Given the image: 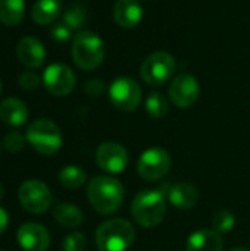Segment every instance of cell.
<instances>
[{"instance_id": "6da1fadb", "label": "cell", "mask_w": 250, "mask_h": 251, "mask_svg": "<svg viewBox=\"0 0 250 251\" xmlns=\"http://www.w3.org/2000/svg\"><path fill=\"white\" fill-rule=\"evenodd\" d=\"M122 184L111 176H96L87 187V197L91 207L100 215H113L124 201Z\"/></svg>"}, {"instance_id": "7a4b0ae2", "label": "cell", "mask_w": 250, "mask_h": 251, "mask_svg": "<svg viewBox=\"0 0 250 251\" xmlns=\"http://www.w3.org/2000/svg\"><path fill=\"white\" fill-rule=\"evenodd\" d=\"M131 213L136 222L143 228L158 226L167 215V197L158 190L139 193L131 204Z\"/></svg>"}, {"instance_id": "3957f363", "label": "cell", "mask_w": 250, "mask_h": 251, "mask_svg": "<svg viewBox=\"0 0 250 251\" xmlns=\"http://www.w3.org/2000/svg\"><path fill=\"white\" fill-rule=\"evenodd\" d=\"M136 229L125 219H109L96 231V244L100 251H127L134 243Z\"/></svg>"}, {"instance_id": "277c9868", "label": "cell", "mask_w": 250, "mask_h": 251, "mask_svg": "<svg viewBox=\"0 0 250 251\" xmlns=\"http://www.w3.org/2000/svg\"><path fill=\"white\" fill-rule=\"evenodd\" d=\"M105 53V43L97 34L91 31H81L74 37L72 59L78 68L84 71L96 69L103 62Z\"/></svg>"}, {"instance_id": "5b68a950", "label": "cell", "mask_w": 250, "mask_h": 251, "mask_svg": "<svg viewBox=\"0 0 250 251\" xmlns=\"http://www.w3.org/2000/svg\"><path fill=\"white\" fill-rule=\"evenodd\" d=\"M27 141L35 151L44 156L57 153L62 147V134L59 126L50 119H37L27 128Z\"/></svg>"}, {"instance_id": "8992f818", "label": "cell", "mask_w": 250, "mask_h": 251, "mask_svg": "<svg viewBox=\"0 0 250 251\" xmlns=\"http://www.w3.org/2000/svg\"><path fill=\"white\" fill-rule=\"evenodd\" d=\"M175 72V60L167 51H155L149 54L140 68L143 81L149 85L158 87L165 84Z\"/></svg>"}, {"instance_id": "52a82bcc", "label": "cell", "mask_w": 250, "mask_h": 251, "mask_svg": "<svg viewBox=\"0 0 250 251\" xmlns=\"http://www.w3.org/2000/svg\"><path fill=\"white\" fill-rule=\"evenodd\" d=\"M18 199L22 207L34 215L44 213L53 203L52 193L49 187L40 179H28L25 181L18 191Z\"/></svg>"}, {"instance_id": "ba28073f", "label": "cell", "mask_w": 250, "mask_h": 251, "mask_svg": "<svg viewBox=\"0 0 250 251\" xmlns=\"http://www.w3.org/2000/svg\"><path fill=\"white\" fill-rule=\"evenodd\" d=\"M109 99L116 109L122 112H133L141 101V88L134 79L121 76L111 84Z\"/></svg>"}, {"instance_id": "9c48e42d", "label": "cell", "mask_w": 250, "mask_h": 251, "mask_svg": "<svg viewBox=\"0 0 250 251\" xmlns=\"http://www.w3.org/2000/svg\"><path fill=\"white\" fill-rule=\"evenodd\" d=\"M169 168H171V156L167 150L159 147L149 149L144 153H141L137 163L139 175L150 182L162 179L168 174Z\"/></svg>"}, {"instance_id": "30bf717a", "label": "cell", "mask_w": 250, "mask_h": 251, "mask_svg": "<svg viewBox=\"0 0 250 251\" xmlns=\"http://www.w3.org/2000/svg\"><path fill=\"white\" fill-rule=\"evenodd\" d=\"M43 84L50 94L63 97L71 94L75 88V74L68 65L53 63L44 71Z\"/></svg>"}, {"instance_id": "8fae6325", "label": "cell", "mask_w": 250, "mask_h": 251, "mask_svg": "<svg viewBox=\"0 0 250 251\" xmlns=\"http://www.w3.org/2000/svg\"><path fill=\"white\" fill-rule=\"evenodd\" d=\"M96 162L99 168L108 174H121L128 165V153L124 146L118 143H102L96 150Z\"/></svg>"}, {"instance_id": "7c38bea8", "label": "cell", "mask_w": 250, "mask_h": 251, "mask_svg": "<svg viewBox=\"0 0 250 251\" xmlns=\"http://www.w3.org/2000/svg\"><path fill=\"white\" fill-rule=\"evenodd\" d=\"M199 82L193 75L181 74L174 78L169 87V99L177 107H190L199 99Z\"/></svg>"}, {"instance_id": "4fadbf2b", "label": "cell", "mask_w": 250, "mask_h": 251, "mask_svg": "<svg viewBox=\"0 0 250 251\" xmlns=\"http://www.w3.org/2000/svg\"><path fill=\"white\" fill-rule=\"evenodd\" d=\"M16 240L21 249L25 251H46L50 246V234L40 224H24L18 232Z\"/></svg>"}, {"instance_id": "5bb4252c", "label": "cell", "mask_w": 250, "mask_h": 251, "mask_svg": "<svg viewBox=\"0 0 250 251\" xmlns=\"http://www.w3.org/2000/svg\"><path fill=\"white\" fill-rule=\"evenodd\" d=\"M16 56L19 62L31 69L40 68L46 60V50L43 44L34 37H24L16 46Z\"/></svg>"}, {"instance_id": "9a60e30c", "label": "cell", "mask_w": 250, "mask_h": 251, "mask_svg": "<svg viewBox=\"0 0 250 251\" xmlns=\"http://www.w3.org/2000/svg\"><path fill=\"white\" fill-rule=\"evenodd\" d=\"M115 22L125 28H134L143 18V7L139 0H118L113 9Z\"/></svg>"}, {"instance_id": "2e32d148", "label": "cell", "mask_w": 250, "mask_h": 251, "mask_svg": "<svg viewBox=\"0 0 250 251\" xmlns=\"http://www.w3.org/2000/svg\"><path fill=\"white\" fill-rule=\"evenodd\" d=\"M168 201L178 209H192L197 204L200 194L197 188L189 182H178L174 184L167 193Z\"/></svg>"}, {"instance_id": "e0dca14e", "label": "cell", "mask_w": 250, "mask_h": 251, "mask_svg": "<svg viewBox=\"0 0 250 251\" xmlns=\"http://www.w3.org/2000/svg\"><path fill=\"white\" fill-rule=\"evenodd\" d=\"M224 241L221 234L214 229H200L193 232L189 240L186 251H222Z\"/></svg>"}, {"instance_id": "ac0fdd59", "label": "cell", "mask_w": 250, "mask_h": 251, "mask_svg": "<svg viewBox=\"0 0 250 251\" xmlns=\"http://www.w3.org/2000/svg\"><path fill=\"white\" fill-rule=\"evenodd\" d=\"M0 119L9 126H21L28 121V107L19 99H4L0 103Z\"/></svg>"}, {"instance_id": "d6986e66", "label": "cell", "mask_w": 250, "mask_h": 251, "mask_svg": "<svg viewBox=\"0 0 250 251\" xmlns=\"http://www.w3.org/2000/svg\"><path fill=\"white\" fill-rule=\"evenodd\" d=\"M62 12L60 0H38L31 10V18L38 25H49L55 22Z\"/></svg>"}, {"instance_id": "ffe728a7", "label": "cell", "mask_w": 250, "mask_h": 251, "mask_svg": "<svg viewBox=\"0 0 250 251\" xmlns=\"http://www.w3.org/2000/svg\"><path fill=\"white\" fill-rule=\"evenodd\" d=\"M25 15L24 0H0V22L6 26H15L22 22Z\"/></svg>"}, {"instance_id": "44dd1931", "label": "cell", "mask_w": 250, "mask_h": 251, "mask_svg": "<svg viewBox=\"0 0 250 251\" xmlns=\"http://www.w3.org/2000/svg\"><path fill=\"white\" fill-rule=\"evenodd\" d=\"M55 221L65 228H77L83 224V212L72 203H60L53 210Z\"/></svg>"}, {"instance_id": "7402d4cb", "label": "cell", "mask_w": 250, "mask_h": 251, "mask_svg": "<svg viewBox=\"0 0 250 251\" xmlns=\"http://www.w3.org/2000/svg\"><path fill=\"white\" fill-rule=\"evenodd\" d=\"M87 181V174L80 168V166H65L60 172H59V182L69 190H77L80 187H83Z\"/></svg>"}, {"instance_id": "603a6c76", "label": "cell", "mask_w": 250, "mask_h": 251, "mask_svg": "<svg viewBox=\"0 0 250 251\" xmlns=\"http://www.w3.org/2000/svg\"><path fill=\"white\" fill-rule=\"evenodd\" d=\"M146 112L155 119H161L168 113V100L162 93H152L146 100Z\"/></svg>"}, {"instance_id": "cb8c5ba5", "label": "cell", "mask_w": 250, "mask_h": 251, "mask_svg": "<svg viewBox=\"0 0 250 251\" xmlns=\"http://www.w3.org/2000/svg\"><path fill=\"white\" fill-rule=\"evenodd\" d=\"M87 21V12L85 7L81 4H71L65 12H63V24L68 25L71 29H80L84 26Z\"/></svg>"}, {"instance_id": "d4e9b609", "label": "cell", "mask_w": 250, "mask_h": 251, "mask_svg": "<svg viewBox=\"0 0 250 251\" xmlns=\"http://www.w3.org/2000/svg\"><path fill=\"white\" fill-rule=\"evenodd\" d=\"M236 225V218L230 210H220L212 218V229L218 234L230 232Z\"/></svg>"}, {"instance_id": "484cf974", "label": "cell", "mask_w": 250, "mask_h": 251, "mask_svg": "<svg viewBox=\"0 0 250 251\" xmlns=\"http://www.w3.org/2000/svg\"><path fill=\"white\" fill-rule=\"evenodd\" d=\"M25 141H27V137H24L21 132L18 131H10L4 135L3 138V146L6 150L12 151V153H18L24 149L25 146Z\"/></svg>"}, {"instance_id": "4316f807", "label": "cell", "mask_w": 250, "mask_h": 251, "mask_svg": "<svg viewBox=\"0 0 250 251\" xmlns=\"http://www.w3.org/2000/svg\"><path fill=\"white\" fill-rule=\"evenodd\" d=\"M85 237L81 232H72L65 237L62 243L63 251H84L85 249Z\"/></svg>"}, {"instance_id": "83f0119b", "label": "cell", "mask_w": 250, "mask_h": 251, "mask_svg": "<svg viewBox=\"0 0 250 251\" xmlns=\"http://www.w3.org/2000/svg\"><path fill=\"white\" fill-rule=\"evenodd\" d=\"M19 85L24 90H35L40 85V76L32 71H27L19 76Z\"/></svg>"}, {"instance_id": "f1b7e54d", "label": "cell", "mask_w": 250, "mask_h": 251, "mask_svg": "<svg viewBox=\"0 0 250 251\" xmlns=\"http://www.w3.org/2000/svg\"><path fill=\"white\" fill-rule=\"evenodd\" d=\"M71 31L72 29L68 25H65L63 22L62 24H56L52 28V38L56 40V41H66L71 37Z\"/></svg>"}, {"instance_id": "f546056e", "label": "cell", "mask_w": 250, "mask_h": 251, "mask_svg": "<svg viewBox=\"0 0 250 251\" xmlns=\"http://www.w3.org/2000/svg\"><path fill=\"white\" fill-rule=\"evenodd\" d=\"M85 91L88 93V94H96V96H99L102 91H103V88H105V85H103V82L102 81H99V79H90L87 84H85Z\"/></svg>"}, {"instance_id": "4dcf8cb0", "label": "cell", "mask_w": 250, "mask_h": 251, "mask_svg": "<svg viewBox=\"0 0 250 251\" xmlns=\"http://www.w3.org/2000/svg\"><path fill=\"white\" fill-rule=\"evenodd\" d=\"M7 225H9V215L3 207H0V235L6 231Z\"/></svg>"}, {"instance_id": "1f68e13d", "label": "cell", "mask_w": 250, "mask_h": 251, "mask_svg": "<svg viewBox=\"0 0 250 251\" xmlns=\"http://www.w3.org/2000/svg\"><path fill=\"white\" fill-rule=\"evenodd\" d=\"M3 193H4V190H3V187L0 185V200L3 199Z\"/></svg>"}, {"instance_id": "d6a6232c", "label": "cell", "mask_w": 250, "mask_h": 251, "mask_svg": "<svg viewBox=\"0 0 250 251\" xmlns=\"http://www.w3.org/2000/svg\"><path fill=\"white\" fill-rule=\"evenodd\" d=\"M230 251H249L248 249H233V250Z\"/></svg>"}, {"instance_id": "836d02e7", "label": "cell", "mask_w": 250, "mask_h": 251, "mask_svg": "<svg viewBox=\"0 0 250 251\" xmlns=\"http://www.w3.org/2000/svg\"><path fill=\"white\" fill-rule=\"evenodd\" d=\"M0 93H1V81H0Z\"/></svg>"}]
</instances>
